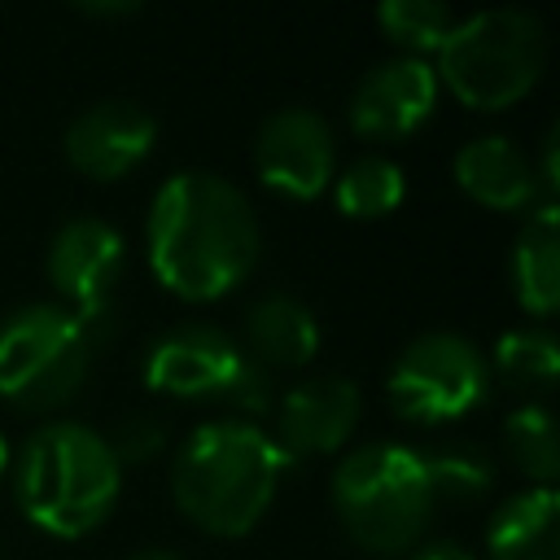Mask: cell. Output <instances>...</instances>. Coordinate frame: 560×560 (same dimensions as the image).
<instances>
[{
	"mask_svg": "<svg viewBox=\"0 0 560 560\" xmlns=\"http://www.w3.org/2000/svg\"><path fill=\"white\" fill-rule=\"evenodd\" d=\"M153 276L184 302L232 293L258 258V219L249 197L214 171L171 175L144 223Z\"/></svg>",
	"mask_w": 560,
	"mask_h": 560,
	"instance_id": "1",
	"label": "cell"
},
{
	"mask_svg": "<svg viewBox=\"0 0 560 560\" xmlns=\"http://www.w3.org/2000/svg\"><path fill=\"white\" fill-rule=\"evenodd\" d=\"M284 464L289 455L258 424L210 420L179 442L171 490L192 525L219 538H241L271 508Z\"/></svg>",
	"mask_w": 560,
	"mask_h": 560,
	"instance_id": "2",
	"label": "cell"
},
{
	"mask_svg": "<svg viewBox=\"0 0 560 560\" xmlns=\"http://www.w3.org/2000/svg\"><path fill=\"white\" fill-rule=\"evenodd\" d=\"M122 464L114 459L109 442L70 420H52L35 429L13 468V494L31 525L52 538H83L92 534L118 499Z\"/></svg>",
	"mask_w": 560,
	"mask_h": 560,
	"instance_id": "3",
	"label": "cell"
},
{
	"mask_svg": "<svg viewBox=\"0 0 560 560\" xmlns=\"http://www.w3.org/2000/svg\"><path fill=\"white\" fill-rule=\"evenodd\" d=\"M424 455L398 442H376L346 455L332 472V508L363 551H407L433 512Z\"/></svg>",
	"mask_w": 560,
	"mask_h": 560,
	"instance_id": "4",
	"label": "cell"
},
{
	"mask_svg": "<svg viewBox=\"0 0 560 560\" xmlns=\"http://www.w3.org/2000/svg\"><path fill=\"white\" fill-rule=\"evenodd\" d=\"M542 66V22L525 9H486L451 26L433 74H442V83L468 109H508L538 83Z\"/></svg>",
	"mask_w": 560,
	"mask_h": 560,
	"instance_id": "5",
	"label": "cell"
},
{
	"mask_svg": "<svg viewBox=\"0 0 560 560\" xmlns=\"http://www.w3.org/2000/svg\"><path fill=\"white\" fill-rule=\"evenodd\" d=\"M101 328L57 302L18 306L0 324V398L22 411L70 402L92 368Z\"/></svg>",
	"mask_w": 560,
	"mask_h": 560,
	"instance_id": "6",
	"label": "cell"
},
{
	"mask_svg": "<svg viewBox=\"0 0 560 560\" xmlns=\"http://www.w3.org/2000/svg\"><path fill=\"white\" fill-rule=\"evenodd\" d=\"M385 394L394 416L402 420H416V424L455 420L486 402L490 363L459 332H424L394 359Z\"/></svg>",
	"mask_w": 560,
	"mask_h": 560,
	"instance_id": "7",
	"label": "cell"
},
{
	"mask_svg": "<svg viewBox=\"0 0 560 560\" xmlns=\"http://www.w3.org/2000/svg\"><path fill=\"white\" fill-rule=\"evenodd\" d=\"M144 381L158 394L175 398H236L262 402V372L254 359L210 324H179L162 332L144 354Z\"/></svg>",
	"mask_w": 560,
	"mask_h": 560,
	"instance_id": "8",
	"label": "cell"
},
{
	"mask_svg": "<svg viewBox=\"0 0 560 560\" xmlns=\"http://www.w3.org/2000/svg\"><path fill=\"white\" fill-rule=\"evenodd\" d=\"M127 245L114 223L105 219H70L48 241V280L57 298H66V311L101 328V315L109 306V293L122 276Z\"/></svg>",
	"mask_w": 560,
	"mask_h": 560,
	"instance_id": "9",
	"label": "cell"
},
{
	"mask_svg": "<svg viewBox=\"0 0 560 560\" xmlns=\"http://www.w3.org/2000/svg\"><path fill=\"white\" fill-rule=\"evenodd\" d=\"M254 171L267 188L293 201L319 197L328 179L337 175V144H332L328 122L302 105L271 114L254 140Z\"/></svg>",
	"mask_w": 560,
	"mask_h": 560,
	"instance_id": "10",
	"label": "cell"
},
{
	"mask_svg": "<svg viewBox=\"0 0 560 560\" xmlns=\"http://www.w3.org/2000/svg\"><path fill=\"white\" fill-rule=\"evenodd\" d=\"M438 105V74L424 57H394L372 66L350 96V127L368 140L411 136Z\"/></svg>",
	"mask_w": 560,
	"mask_h": 560,
	"instance_id": "11",
	"label": "cell"
},
{
	"mask_svg": "<svg viewBox=\"0 0 560 560\" xmlns=\"http://www.w3.org/2000/svg\"><path fill=\"white\" fill-rule=\"evenodd\" d=\"M158 140V122L136 101H101L88 105L66 127V158L88 179H122L136 162L149 158Z\"/></svg>",
	"mask_w": 560,
	"mask_h": 560,
	"instance_id": "12",
	"label": "cell"
},
{
	"mask_svg": "<svg viewBox=\"0 0 560 560\" xmlns=\"http://www.w3.org/2000/svg\"><path fill=\"white\" fill-rule=\"evenodd\" d=\"M359 420V389L341 376H315L280 398L276 446L284 455H328Z\"/></svg>",
	"mask_w": 560,
	"mask_h": 560,
	"instance_id": "13",
	"label": "cell"
},
{
	"mask_svg": "<svg viewBox=\"0 0 560 560\" xmlns=\"http://www.w3.org/2000/svg\"><path fill=\"white\" fill-rule=\"evenodd\" d=\"M455 184L490 206V210H521L538 197V179L529 158L508 136H477L455 153Z\"/></svg>",
	"mask_w": 560,
	"mask_h": 560,
	"instance_id": "14",
	"label": "cell"
},
{
	"mask_svg": "<svg viewBox=\"0 0 560 560\" xmlns=\"http://www.w3.org/2000/svg\"><path fill=\"white\" fill-rule=\"evenodd\" d=\"M490 560H560V494L534 486L499 503L486 529Z\"/></svg>",
	"mask_w": 560,
	"mask_h": 560,
	"instance_id": "15",
	"label": "cell"
},
{
	"mask_svg": "<svg viewBox=\"0 0 560 560\" xmlns=\"http://www.w3.org/2000/svg\"><path fill=\"white\" fill-rule=\"evenodd\" d=\"M512 293L529 315H551L560 306V210L542 201L516 245H512Z\"/></svg>",
	"mask_w": 560,
	"mask_h": 560,
	"instance_id": "16",
	"label": "cell"
},
{
	"mask_svg": "<svg viewBox=\"0 0 560 560\" xmlns=\"http://www.w3.org/2000/svg\"><path fill=\"white\" fill-rule=\"evenodd\" d=\"M245 346L258 363L271 368H298L319 350V324L311 306H302L289 293H271L249 306L245 315Z\"/></svg>",
	"mask_w": 560,
	"mask_h": 560,
	"instance_id": "17",
	"label": "cell"
},
{
	"mask_svg": "<svg viewBox=\"0 0 560 560\" xmlns=\"http://www.w3.org/2000/svg\"><path fill=\"white\" fill-rule=\"evenodd\" d=\"M402 171L389 158H354L337 175V210L350 219H381L402 201Z\"/></svg>",
	"mask_w": 560,
	"mask_h": 560,
	"instance_id": "18",
	"label": "cell"
},
{
	"mask_svg": "<svg viewBox=\"0 0 560 560\" xmlns=\"http://www.w3.org/2000/svg\"><path fill=\"white\" fill-rule=\"evenodd\" d=\"M503 442L512 451V459L521 464L525 477H534L538 486H551L560 472V438H556V416L542 402H525L508 416L503 424Z\"/></svg>",
	"mask_w": 560,
	"mask_h": 560,
	"instance_id": "19",
	"label": "cell"
},
{
	"mask_svg": "<svg viewBox=\"0 0 560 560\" xmlns=\"http://www.w3.org/2000/svg\"><path fill=\"white\" fill-rule=\"evenodd\" d=\"M494 372L521 389H551L560 376V346L547 328H512L494 346Z\"/></svg>",
	"mask_w": 560,
	"mask_h": 560,
	"instance_id": "20",
	"label": "cell"
},
{
	"mask_svg": "<svg viewBox=\"0 0 560 560\" xmlns=\"http://www.w3.org/2000/svg\"><path fill=\"white\" fill-rule=\"evenodd\" d=\"M376 22L394 44L407 48V57H420V52H438L459 18L451 4L438 0H385L376 9Z\"/></svg>",
	"mask_w": 560,
	"mask_h": 560,
	"instance_id": "21",
	"label": "cell"
},
{
	"mask_svg": "<svg viewBox=\"0 0 560 560\" xmlns=\"http://www.w3.org/2000/svg\"><path fill=\"white\" fill-rule=\"evenodd\" d=\"M424 468H429L433 494H459V499L481 494L490 486V477H494L486 455H477L472 446H451V451L424 455Z\"/></svg>",
	"mask_w": 560,
	"mask_h": 560,
	"instance_id": "22",
	"label": "cell"
},
{
	"mask_svg": "<svg viewBox=\"0 0 560 560\" xmlns=\"http://www.w3.org/2000/svg\"><path fill=\"white\" fill-rule=\"evenodd\" d=\"M109 451H114L118 464L122 459H149V455L162 451V429L153 420H122L114 442H109Z\"/></svg>",
	"mask_w": 560,
	"mask_h": 560,
	"instance_id": "23",
	"label": "cell"
},
{
	"mask_svg": "<svg viewBox=\"0 0 560 560\" xmlns=\"http://www.w3.org/2000/svg\"><path fill=\"white\" fill-rule=\"evenodd\" d=\"M411 560H472L459 542H429V547H420Z\"/></svg>",
	"mask_w": 560,
	"mask_h": 560,
	"instance_id": "24",
	"label": "cell"
},
{
	"mask_svg": "<svg viewBox=\"0 0 560 560\" xmlns=\"http://www.w3.org/2000/svg\"><path fill=\"white\" fill-rule=\"evenodd\" d=\"M88 13H136V4H83Z\"/></svg>",
	"mask_w": 560,
	"mask_h": 560,
	"instance_id": "25",
	"label": "cell"
},
{
	"mask_svg": "<svg viewBox=\"0 0 560 560\" xmlns=\"http://www.w3.org/2000/svg\"><path fill=\"white\" fill-rule=\"evenodd\" d=\"M131 560H179V556H171V551H140V556H131Z\"/></svg>",
	"mask_w": 560,
	"mask_h": 560,
	"instance_id": "26",
	"label": "cell"
},
{
	"mask_svg": "<svg viewBox=\"0 0 560 560\" xmlns=\"http://www.w3.org/2000/svg\"><path fill=\"white\" fill-rule=\"evenodd\" d=\"M4 468H9V442H4V433H0V477H4Z\"/></svg>",
	"mask_w": 560,
	"mask_h": 560,
	"instance_id": "27",
	"label": "cell"
}]
</instances>
